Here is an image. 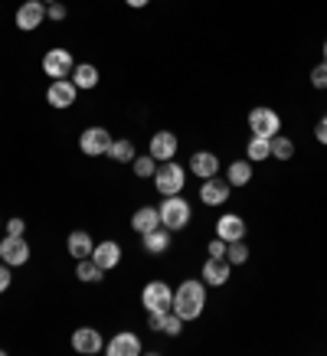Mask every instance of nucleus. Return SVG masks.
<instances>
[{
	"instance_id": "8",
	"label": "nucleus",
	"mask_w": 327,
	"mask_h": 356,
	"mask_svg": "<svg viewBox=\"0 0 327 356\" xmlns=\"http://www.w3.org/2000/svg\"><path fill=\"white\" fill-rule=\"evenodd\" d=\"M72 69H76V59H72V53L63 49V46H56V49H49V53L43 56V72L49 79H69Z\"/></svg>"
},
{
	"instance_id": "15",
	"label": "nucleus",
	"mask_w": 327,
	"mask_h": 356,
	"mask_svg": "<svg viewBox=\"0 0 327 356\" xmlns=\"http://www.w3.org/2000/svg\"><path fill=\"white\" fill-rule=\"evenodd\" d=\"M105 353L109 356H138V353H144V346H141V340H138V334L121 330V334H115L109 343H105Z\"/></svg>"
},
{
	"instance_id": "13",
	"label": "nucleus",
	"mask_w": 327,
	"mask_h": 356,
	"mask_svg": "<svg viewBox=\"0 0 327 356\" xmlns=\"http://www.w3.org/2000/svg\"><path fill=\"white\" fill-rule=\"evenodd\" d=\"M229 193H232V186H229V180H219V173L200 184V203L203 206H223Z\"/></svg>"
},
{
	"instance_id": "3",
	"label": "nucleus",
	"mask_w": 327,
	"mask_h": 356,
	"mask_svg": "<svg viewBox=\"0 0 327 356\" xmlns=\"http://www.w3.org/2000/svg\"><path fill=\"white\" fill-rule=\"evenodd\" d=\"M151 180H154V190L161 196H177L186 184V170L174 161H164V163H157V170H154Z\"/></svg>"
},
{
	"instance_id": "14",
	"label": "nucleus",
	"mask_w": 327,
	"mask_h": 356,
	"mask_svg": "<svg viewBox=\"0 0 327 356\" xmlns=\"http://www.w3.org/2000/svg\"><path fill=\"white\" fill-rule=\"evenodd\" d=\"M92 261H95L102 271H111L121 265V245L115 238H105V242H95L92 248Z\"/></svg>"
},
{
	"instance_id": "12",
	"label": "nucleus",
	"mask_w": 327,
	"mask_h": 356,
	"mask_svg": "<svg viewBox=\"0 0 327 356\" xmlns=\"http://www.w3.org/2000/svg\"><path fill=\"white\" fill-rule=\"evenodd\" d=\"M72 350L79 356H95V353H105V337L98 334L95 327H79L72 334Z\"/></svg>"
},
{
	"instance_id": "28",
	"label": "nucleus",
	"mask_w": 327,
	"mask_h": 356,
	"mask_svg": "<svg viewBox=\"0 0 327 356\" xmlns=\"http://www.w3.org/2000/svg\"><path fill=\"white\" fill-rule=\"evenodd\" d=\"M131 167H134V177H141V180H151L154 177V170H157V161H154L151 154H138L134 161H131Z\"/></svg>"
},
{
	"instance_id": "11",
	"label": "nucleus",
	"mask_w": 327,
	"mask_h": 356,
	"mask_svg": "<svg viewBox=\"0 0 327 356\" xmlns=\"http://www.w3.org/2000/svg\"><path fill=\"white\" fill-rule=\"evenodd\" d=\"M177 147H180V140H177L174 131H154L151 144H147V154H151L157 163H164V161H174Z\"/></svg>"
},
{
	"instance_id": "6",
	"label": "nucleus",
	"mask_w": 327,
	"mask_h": 356,
	"mask_svg": "<svg viewBox=\"0 0 327 356\" xmlns=\"http://www.w3.org/2000/svg\"><path fill=\"white\" fill-rule=\"evenodd\" d=\"M109 147H111V134L102 124H92V128L79 134V151L86 157H102V154H109Z\"/></svg>"
},
{
	"instance_id": "30",
	"label": "nucleus",
	"mask_w": 327,
	"mask_h": 356,
	"mask_svg": "<svg viewBox=\"0 0 327 356\" xmlns=\"http://www.w3.org/2000/svg\"><path fill=\"white\" fill-rule=\"evenodd\" d=\"M184 324H186V321L180 317V314H174V311L164 314V334H167V337H180V334H184Z\"/></svg>"
},
{
	"instance_id": "16",
	"label": "nucleus",
	"mask_w": 327,
	"mask_h": 356,
	"mask_svg": "<svg viewBox=\"0 0 327 356\" xmlns=\"http://www.w3.org/2000/svg\"><path fill=\"white\" fill-rule=\"evenodd\" d=\"M216 236L223 242H242L246 238V219L236 216V213H223L216 219Z\"/></svg>"
},
{
	"instance_id": "17",
	"label": "nucleus",
	"mask_w": 327,
	"mask_h": 356,
	"mask_svg": "<svg viewBox=\"0 0 327 356\" xmlns=\"http://www.w3.org/2000/svg\"><path fill=\"white\" fill-rule=\"evenodd\" d=\"M229 275H232L229 259H207L203 261V284H207V288H223L229 281Z\"/></svg>"
},
{
	"instance_id": "36",
	"label": "nucleus",
	"mask_w": 327,
	"mask_h": 356,
	"mask_svg": "<svg viewBox=\"0 0 327 356\" xmlns=\"http://www.w3.org/2000/svg\"><path fill=\"white\" fill-rule=\"evenodd\" d=\"M23 229H26V222H23L20 216L7 219V232H10V236H23Z\"/></svg>"
},
{
	"instance_id": "34",
	"label": "nucleus",
	"mask_w": 327,
	"mask_h": 356,
	"mask_svg": "<svg viewBox=\"0 0 327 356\" xmlns=\"http://www.w3.org/2000/svg\"><path fill=\"white\" fill-rule=\"evenodd\" d=\"M10 284H13V268L3 261V265H0V294H7V288H10Z\"/></svg>"
},
{
	"instance_id": "24",
	"label": "nucleus",
	"mask_w": 327,
	"mask_h": 356,
	"mask_svg": "<svg viewBox=\"0 0 327 356\" xmlns=\"http://www.w3.org/2000/svg\"><path fill=\"white\" fill-rule=\"evenodd\" d=\"M98 79H102V76H98V69L92 63H79L76 69H72V82H76L79 92H82V88H86V92H88V88H95Z\"/></svg>"
},
{
	"instance_id": "31",
	"label": "nucleus",
	"mask_w": 327,
	"mask_h": 356,
	"mask_svg": "<svg viewBox=\"0 0 327 356\" xmlns=\"http://www.w3.org/2000/svg\"><path fill=\"white\" fill-rule=\"evenodd\" d=\"M311 86H314L317 92H324L327 88V63H321V65L311 69Z\"/></svg>"
},
{
	"instance_id": "27",
	"label": "nucleus",
	"mask_w": 327,
	"mask_h": 356,
	"mask_svg": "<svg viewBox=\"0 0 327 356\" xmlns=\"http://www.w3.org/2000/svg\"><path fill=\"white\" fill-rule=\"evenodd\" d=\"M272 157L275 161H292L294 157V140L285 138V134H275L272 138Z\"/></svg>"
},
{
	"instance_id": "26",
	"label": "nucleus",
	"mask_w": 327,
	"mask_h": 356,
	"mask_svg": "<svg viewBox=\"0 0 327 356\" xmlns=\"http://www.w3.org/2000/svg\"><path fill=\"white\" fill-rule=\"evenodd\" d=\"M76 278L82 281V284H98V281L105 278V271L98 268L92 259H79L76 261Z\"/></svg>"
},
{
	"instance_id": "35",
	"label": "nucleus",
	"mask_w": 327,
	"mask_h": 356,
	"mask_svg": "<svg viewBox=\"0 0 327 356\" xmlns=\"http://www.w3.org/2000/svg\"><path fill=\"white\" fill-rule=\"evenodd\" d=\"M314 138L321 140V144H324L327 147V115H321V121H317L314 124Z\"/></svg>"
},
{
	"instance_id": "32",
	"label": "nucleus",
	"mask_w": 327,
	"mask_h": 356,
	"mask_svg": "<svg viewBox=\"0 0 327 356\" xmlns=\"http://www.w3.org/2000/svg\"><path fill=\"white\" fill-rule=\"evenodd\" d=\"M65 3L63 0H56V3H46V20H53V23H63L65 20Z\"/></svg>"
},
{
	"instance_id": "21",
	"label": "nucleus",
	"mask_w": 327,
	"mask_h": 356,
	"mask_svg": "<svg viewBox=\"0 0 327 356\" xmlns=\"http://www.w3.org/2000/svg\"><path fill=\"white\" fill-rule=\"evenodd\" d=\"M226 180L229 186H246L252 180V161L249 157H239V161H232L226 167Z\"/></svg>"
},
{
	"instance_id": "40",
	"label": "nucleus",
	"mask_w": 327,
	"mask_h": 356,
	"mask_svg": "<svg viewBox=\"0 0 327 356\" xmlns=\"http://www.w3.org/2000/svg\"><path fill=\"white\" fill-rule=\"evenodd\" d=\"M43 3H56V0H43Z\"/></svg>"
},
{
	"instance_id": "19",
	"label": "nucleus",
	"mask_w": 327,
	"mask_h": 356,
	"mask_svg": "<svg viewBox=\"0 0 327 356\" xmlns=\"http://www.w3.org/2000/svg\"><path fill=\"white\" fill-rule=\"evenodd\" d=\"M190 173L200 177V180H209V177H216L219 173V157L213 151H196L190 157Z\"/></svg>"
},
{
	"instance_id": "5",
	"label": "nucleus",
	"mask_w": 327,
	"mask_h": 356,
	"mask_svg": "<svg viewBox=\"0 0 327 356\" xmlns=\"http://www.w3.org/2000/svg\"><path fill=\"white\" fill-rule=\"evenodd\" d=\"M249 131L259 134V138H275L282 131V115L269 105H259V108L249 111Z\"/></svg>"
},
{
	"instance_id": "10",
	"label": "nucleus",
	"mask_w": 327,
	"mask_h": 356,
	"mask_svg": "<svg viewBox=\"0 0 327 356\" xmlns=\"http://www.w3.org/2000/svg\"><path fill=\"white\" fill-rule=\"evenodd\" d=\"M0 259L7 261L10 268L26 265V261H30V242L23 236H10V232H7V238L0 242Z\"/></svg>"
},
{
	"instance_id": "9",
	"label": "nucleus",
	"mask_w": 327,
	"mask_h": 356,
	"mask_svg": "<svg viewBox=\"0 0 327 356\" xmlns=\"http://www.w3.org/2000/svg\"><path fill=\"white\" fill-rule=\"evenodd\" d=\"M17 30H23V33H33L36 26H43V20H46V3L43 0H23L20 7H17Z\"/></svg>"
},
{
	"instance_id": "23",
	"label": "nucleus",
	"mask_w": 327,
	"mask_h": 356,
	"mask_svg": "<svg viewBox=\"0 0 327 356\" xmlns=\"http://www.w3.org/2000/svg\"><path fill=\"white\" fill-rule=\"evenodd\" d=\"M246 157H249L252 163L269 161V157H272V138H259V134H252V138L246 140Z\"/></svg>"
},
{
	"instance_id": "20",
	"label": "nucleus",
	"mask_w": 327,
	"mask_h": 356,
	"mask_svg": "<svg viewBox=\"0 0 327 356\" xmlns=\"http://www.w3.org/2000/svg\"><path fill=\"white\" fill-rule=\"evenodd\" d=\"M92 248H95V238L88 236L86 229H76V232H69L65 238V252L72 255V259H92Z\"/></svg>"
},
{
	"instance_id": "33",
	"label": "nucleus",
	"mask_w": 327,
	"mask_h": 356,
	"mask_svg": "<svg viewBox=\"0 0 327 356\" xmlns=\"http://www.w3.org/2000/svg\"><path fill=\"white\" fill-rule=\"evenodd\" d=\"M226 245L229 242H223V238H213V242H209L207 245V252H209V259H226Z\"/></svg>"
},
{
	"instance_id": "25",
	"label": "nucleus",
	"mask_w": 327,
	"mask_h": 356,
	"mask_svg": "<svg viewBox=\"0 0 327 356\" xmlns=\"http://www.w3.org/2000/svg\"><path fill=\"white\" fill-rule=\"evenodd\" d=\"M109 157H111V161H115V163H131V161H134V157H138V151H134V140H128V138L111 140Z\"/></svg>"
},
{
	"instance_id": "29",
	"label": "nucleus",
	"mask_w": 327,
	"mask_h": 356,
	"mask_svg": "<svg viewBox=\"0 0 327 356\" xmlns=\"http://www.w3.org/2000/svg\"><path fill=\"white\" fill-rule=\"evenodd\" d=\"M226 259H229V265H246V261H249V245H246V238H242V242H229Z\"/></svg>"
},
{
	"instance_id": "1",
	"label": "nucleus",
	"mask_w": 327,
	"mask_h": 356,
	"mask_svg": "<svg viewBox=\"0 0 327 356\" xmlns=\"http://www.w3.org/2000/svg\"><path fill=\"white\" fill-rule=\"evenodd\" d=\"M203 307H207V284H203V278L200 281L186 278L174 288V307L170 311L180 314L184 321H196L203 314Z\"/></svg>"
},
{
	"instance_id": "39",
	"label": "nucleus",
	"mask_w": 327,
	"mask_h": 356,
	"mask_svg": "<svg viewBox=\"0 0 327 356\" xmlns=\"http://www.w3.org/2000/svg\"><path fill=\"white\" fill-rule=\"evenodd\" d=\"M324 63H327V40H324Z\"/></svg>"
},
{
	"instance_id": "7",
	"label": "nucleus",
	"mask_w": 327,
	"mask_h": 356,
	"mask_svg": "<svg viewBox=\"0 0 327 356\" xmlns=\"http://www.w3.org/2000/svg\"><path fill=\"white\" fill-rule=\"evenodd\" d=\"M76 95H79V88H76L72 79H53L49 88H46V105L65 111V108H72V105H76Z\"/></svg>"
},
{
	"instance_id": "22",
	"label": "nucleus",
	"mask_w": 327,
	"mask_h": 356,
	"mask_svg": "<svg viewBox=\"0 0 327 356\" xmlns=\"http://www.w3.org/2000/svg\"><path fill=\"white\" fill-rule=\"evenodd\" d=\"M141 238H144V252H147V255H164V252L170 248V229H164V226Z\"/></svg>"
},
{
	"instance_id": "2",
	"label": "nucleus",
	"mask_w": 327,
	"mask_h": 356,
	"mask_svg": "<svg viewBox=\"0 0 327 356\" xmlns=\"http://www.w3.org/2000/svg\"><path fill=\"white\" fill-rule=\"evenodd\" d=\"M157 213H161V226L170 229V232H180V229L190 226V216H193V209L186 203L184 196H164V203L157 206Z\"/></svg>"
},
{
	"instance_id": "18",
	"label": "nucleus",
	"mask_w": 327,
	"mask_h": 356,
	"mask_svg": "<svg viewBox=\"0 0 327 356\" xmlns=\"http://www.w3.org/2000/svg\"><path fill=\"white\" fill-rule=\"evenodd\" d=\"M131 229H134L138 236H147L154 229H161V213H157V206H138L134 216H131Z\"/></svg>"
},
{
	"instance_id": "37",
	"label": "nucleus",
	"mask_w": 327,
	"mask_h": 356,
	"mask_svg": "<svg viewBox=\"0 0 327 356\" xmlns=\"http://www.w3.org/2000/svg\"><path fill=\"white\" fill-rule=\"evenodd\" d=\"M147 330H164V314H147Z\"/></svg>"
},
{
	"instance_id": "38",
	"label": "nucleus",
	"mask_w": 327,
	"mask_h": 356,
	"mask_svg": "<svg viewBox=\"0 0 327 356\" xmlns=\"http://www.w3.org/2000/svg\"><path fill=\"white\" fill-rule=\"evenodd\" d=\"M125 3H128L131 10H144V7H147V3H151V0H125Z\"/></svg>"
},
{
	"instance_id": "4",
	"label": "nucleus",
	"mask_w": 327,
	"mask_h": 356,
	"mask_svg": "<svg viewBox=\"0 0 327 356\" xmlns=\"http://www.w3.org/2000/svg\"><path fill=\"white\" fill-rule=\"evenodd\" d=\"M141 304L147 314H167L174 307V288L167 281H147L141 291Z\"/></svg>"
}]
</instances>
